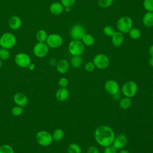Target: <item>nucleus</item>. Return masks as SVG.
<instances>
[{
  "instance_id": "nucleus-1",
  "label": "nucleus",
  "mask_w": 153,
  "mask_h": 153,
  "mask_svg": "<svg viewBox=\"0 0 153 153\" xmlns=\"http://www.w3.org/2000/svg\"><path fill=\"white\" fill-rule=\"evenodd\" d=\"M115 136L112 128L106 125L98 126L94 131V137L96 143L103 147L112 145Z\"/></svg>"
},
{
  "instance_id": "nucleus-2",
  "label": "nucleus",
  "mask_w": 153,
  "mask_h": 153,
  "mask_svg": "<svg viewBox=\"0 0 153 153\" xmlns=\"http://www.w3.org/2000/svg\"><path fill=\"white\" fill-rule=\"evenodd\" d=\"M16 37L11 32H7L4 33L0 38V46L6 49L12 48L16 44Z\"/></svg>"
},
{
  "instance_id": "nucleus-3",
  "label": "nucleus",
  "mask_w": 153,
  "mask_h": 153,
  "mask_svg": "<svg viewBox=\"0 0 153 153\" xmlns=\"http://www.w3.org/2000/svg\"><path fill=\"white\" fill-rule=\"evenodd\" d=\"M138 91V85L134 81H128L123 84L121 87V93L124 96L128 97H134Z\"/></svg>"
},
{
  "instance_id": "nucleus-4",
  "label": "nucleus",
  "mask_w": 153,
  "mask_h": 153,
  "mask_svg": "<svg viewBox=\"0 0 153 153\" xmlns=\"http://www.w3.org/2000/svg\"><path fill=\"white\" fill-rule=\"evenodd\" d=\"M37 143L42 146H48L53 142L52 134L46 130H41L36 133L35 136Z\"/></svg>"
},
{
  "instance_id": "nucleus-5",
  "label": "nucleus",
  "mask_w": 153,
  "mask_h": 153,
  "mask_svg": "<svg viewBox=\"0 0 153 153\" xmlns=\"http://www.w3.org/2000/svg\"><path fill=\"white\" fill-rule=\"evenodd\" d=\"M133 21L128 16H123L120 17L117 22V27L119 32L125 33H128L132 28Z\"/></svg>"
},
{
  "instance_id": "nucleus-6",
  "label": "nucleus",
  "mask_w": 153,
  "mask_h": 153,
  "mask_svg": "<svg viewBox=\"0 0 153 153\" xmlns=\"http://www.w3.org/2000/svg\"><path fill=\"white\" fill-rule=\"evenodd\" d=\"M69 52L72 56H81L85 50V45L80 40L73 39L68 45Z\"/></svg>"
},
{
  "instance_id": "nucleus-7",
  "label": "nucleus",
  "mask_w": 153,
  "mask_h": 153,
  "mask_svg": "<svg viewBox=\"0 0 153 153\" xmlns=\"http://www.w3.org/2000/svg\"><path fill=\"white\" fill-rule=\"evenodd\" d=\"M93 62L96 68L100 69H105L109 66L110 62L109 57L106 54L100 53L94 57Z\"/></svg>"
},
{
  "instance_id": "nucleus-8",
  "label": "nucleus",
  "mask_w": 153,
  "mask_h": 153,
  "mask_svg": "<svg viewBox=\"0 0 153 153\" xmlns=\"http://www.w3.org/2000/svg\"><path fill=\"white\" fill-rule=\"evenodd\" d=\"M48 51L49 47L45 42H38L33 48V53L34 55L39 58L46 56Z\"/></svg>"
},
{
  "instance_id": "nucleus-9",
  "label": "nucleus",
  "mask_w": 153,
  "mask_h": 153,
  "mask_svg": "<svg viewBox=\"0 0 153 153\" xmlns=\"http://www.w3.org/2000/svg\"><path fill=\"white\" fill-rule=\"evenodd\" d=\"M14 62L18 66L22 68H26L30 64L31 59L27 54L21 52L16 55L14 57Z\"/></svg>"
},
{
  "instance_id": "nucleus-10",
  "label": "nucleus",
  "mask_w": 153,
  "mask_h": 153,
  "mask_svg": "<svg viewBox=\"0 0 153 153\" xmlns=\"http://www.w3.org/2000/svg\"><path fill=\"white\" fill-rule=\"evenodd\" d=\"M48 46L52 48H57L60 47L63 43L62 37L57 33H51L48 35L45 41Z\"/></svg>"
},
{
  "instance_id": "nucleus-11",
  "label": "nucleus",
  "mask_w": 153,
  "mask_h": 153,
  "mask_svg": "<svg viewBox=\"0 0 153 153\" xmlns=\"http://www.w3.org/2000/svg\"><path fill=\"white\" fill-rule=\"evenodd\" d=\"M85 28L79 24L74 25L71 29L70 35L73 39L81 40L85 34Z\"/></svg>"
},
{
  "instance_id": "nucleus-12",
  "label": "nucleus",
  "mask_w": 153,
  "mask_h": 153,
  "mask_svg": "<svg viewBox=\"0 0 153 153\" xmlns=\"http://www.w3.org/2000/svg\"><path fill=\"white\" fill-rule=\"evenodd\" d=\"M104 88H105V91L108 93H109L112 96L118 93L120 89L118 83L114 79L107 80L105 82Z\"/></svg>"
},
{
  "instance_id": "nucleus-13",
  "label": "nucleus",
  "mask_w": 153,
  "mask_h": 153,
  "mask_svg": "<svg viewBox=\"0 0 153 153\" xmlns=\"http://www.w3.org/2000/svg\"><path fill=\"white\" fill-rule=\"evenodd\" d=\"M127 142V137L124 134H120L117 136H115L112 145L117 149H121L126 146Z\"/></svg>"
},
{
  "instance_id": "nucleus-14",
  "label": "nucleus",
  "mask_w": 153,
  "mask_h": 153,
  "mask_svg": "<svg viewBox=\"0 0 153 153\" xmlns=\"http://www.w3.org/2000/svg\"><path fill=\"white\" fill-rule=\"evenodd\" d=\"M13 100L16 105L25 107L28 103V98L24 93L22 92H17L15 93L13 96Z\"/></svg>"
},
{
  "instance_id": "nucleus-15",
  "label": "nucleus",
  "mask_w": 153,
  "mask_h": 153,
  "mask_svg": "<svg viewBox=\"0 0 153 153\" xmlns=\"http://www.w3.org/2000/svg\"><path fill=\"white\" fill-rule=\"evenodd\" d=\"M56 70L57 71L61 74H66L69 69L70 63L69 61L66 59H62L57 62L56 65Z\"/></svg>"
},
{
  "instance_id": "nucleus-16",
  "label": "nucleus",
  "mask_w": 153,
  "mask_h": 153,
  "mask_svg": "<svg viewBox=\"0 0 153 153\" xmlns=\"http://www.w3.org/2000/svg\"><path fill=\"white\" fill-rule=\"evenodd\" d=\"M8 25L11 29L17 30L22 26V22L19 16H13L8 19Z\"/></svg>"
},
{
  "instance_id": "nucleus-17",
  "label": "nucleus",
  "mask_w": 153,
  "mask_h": 153,
  "mask_svg": "<svg viewBox=\"0 0 153 153\" xmlns=\"http://www.w3.org/2000/svg\"><path fill=\"white\" fill-rule=\"evenodd\" d=\"M50 13L55 16H59L61 14L64 10V7L60 2H54L51 4L49 8Z\"/></svg>"
},
{
  "instance_id": "nucleus-18",
  "label": "nucleus",
  "mask_w": 153,
  "mask_h": 153,
  "mask_svg": "<svg viewBox=\"0 0 153 153\" xmlns=\"http://www.w3.org/2000/svg\"><path fill=\"white\" fill-rule=\"evenodd\" d=\"M112 44L114 46L118 47L121 46L124 41V35L123 33L120 32H115V33L111 36Z\"/></svg>"
},
{
  "instance_id": "nucleus-19",
  "label": "nucleus",
  "mask_w": 153,
  "mask_h": 153,
  "mask_svg": "<svg viewBox=\"0 0 153 153\" xmlns=\"http://www.w3.org/2000/svg\"><path fill=\"white\" fill-rule=\"evenodd\" d=\"M69 96V91L66 88L60 87L56 92V97L60 102L66 100Z\"/></svg>"
},
{
  "instance_id": "nucleus-20",
  "label": "nucleus",
  "mask_w": 153,
  "mask_h": 153,
  "mask_svg": "<svg viewBox=\"0 0 153 153\" xmlns=\"http://www.w3.org/2000/svg\"><path fill=\"white\" fill-rule=\"evenodd\" d=\"M142 22L143 25L147 27L153 26V12L146 13L143 17Z\"/></svg>"
},
{
  "instance_id": "nucleus-21",
  "label": "nucleus",
  "mask_w": 153,
  "mask_h": 153,
  "mask_svg": "<svg viewBox=\"0 0 153 153\" xmlns=\"http://www.w3.org/2000/svg\"><path fill=\"white\" fill-rule=\"evenodd\" d=\"M83 63L82 58L81 56H73L71 59L70 64L74 68H80Z\"/></svg>"
},
{
  "instance_id": "nucleus-22",
  "label": "nucleus",
  "mask_w": 153,
  "mask_h": 153,
  "mask_svg": "<svg viewBox=\"0 0 153 153\" xmlns=\"http://www.w3.org/2000/svg\"><path fill=\"white\" fill-rule=\"evenodd\" d=\"M131 100L130 97H123L120 99L119 102V106L122 109H127L131 106Z\"/></svg>"
},
{
  "instance_id": "nucleus-23",
  "label": "nucleus",
  "mask_w": 153,
  "mask_h": 153,
  "mask_svg": "<svg viewBox=\"0 0 153 153\" xmlns=\"http://www.w3.org/2000/svg\"><path fill=\"white\" fill-rule=\"evenodd\" d=\"M81 40L84 45L88 47L93 45L95 41L94 36L89 33H85Z\"/></svg>"
},
{
  "instance_id": "nucleus-24",
  "label": "nucleus",
  "mask_w": 153,
  "mask_h": 153,
  "mask_svg": "<svg viewBox=\"0 0 153 153\" xmlns=\"http://www.w3.org/2000/svg\"><path fill=\"white\" fill-rule=\"evenodd\" d=\"M68 153H81L82 149L80 145L76 143H70L67 148Z\"/></svg>"
},
{
  "instance_id": "nucleus-25",
  "label": "nucleus",
  "mask_w": 153,
  "mask_h": 153,
  "mask_svg": "<svg viewBox=\"0 0 153 153\" xmlns=\"http://www.w3.org/2000/svg\"><path fill=\"white\" fill-rule=\"evenodd\" d=\"M65 135V133L63 130L61 128H56L55 129L52 133V137L53 140L58 142L61 140Z\"/></svg>"
},
{
  "instance_id": "nucleus-26",
  "label": "nucleus",
  "mask_w": 153,
  "mask_h": 153,
  "mask_svg": "<svg viewBox=\"0 0 153 153\" xmlns=\"http://www.w3.org/2000/svg\"><path fill=\"white\" fill-rule=\"evenodd\" d=\"M35 36L38 42H45L48 36V34L45 30L40 29L36 33Z\"/></svg>"
},
{
  "instance_id": "nucleus-27",
  "label": "nucleus",
  "mask_w": 153,
  "mask_h": 153,
  "mask_svg": "<svg viewBox=\"0 0 153 153\" xmlns=\"http://www.w3.org/2000/svg\"><path fill=\"white\" fill-rule=\"evenodd\" d=\"M128 33L129 34V36L133 39H137L141 35L140 30L136 27H132Z\"/></svg>"
},
{
  "instance_id": "nucleus-28",
  "label": "nucleus",
  "mask_w": 153,
  "mask_h": 153,
  "mask_svg": "<svg viewBox=\"0 0 153 153\" xmlns=\"http://www.w3.org/2000/svg\"><path fill=\"white\" fill-rule=\"evenodd\" d=\"M0 153H14L13 148L8 144L0 145Z\"/></svg>"
},
{
  "instance_id": "nucleus-29",
  "label": "nucleus",
  "mask_w": 153,
  "mask_h": 153,
  "mask_svg": "<svg viewBox=\"0 0 153 153\" xmlns=\"http://www.w3.org/2000/svg\"><path fill=\"white\" fill-rule=\"evenodd\" d=\"M143 6L148 12H153V0H144Z\"/></svg>"
},
{
  "instance_id": "nucleus-30",
  "label": "nucleus",
  "mask_w": 153,
  "mask_h": 153,
  "mask_svg": "<svg viewBox=\"0 0 153 153\" xmlns=\"http://www.w3.org/2000/svg\"><path fill=\"white\" fill-rule=\"evenodd\" d=\"M10 56V51L8 49L1 48H0V59L2 60H6L9 59Z\"/></svg>"
},
{
  "instance_id": "nucleus-31",
  "label": "nucleus",
  "mask_w": 153,
  "mask_h": 153,
  "mask_svg": "<svg viewBox=\"0 0 153 153\" xmlns=\"http://www.w3.org/2000/svg\"><path fill=\"white\" fill-rule=\"evenodd\" d=\"M24 111V109L23 107L16 105L12 108L11 113L14 116H19L23 114Z\"/></svg>"
},
{
  "instance_id": "nucleus-32",
  "label": "nucleus",
  "mask_w": 153,
  "mask_h": 153,
  "mask_svg": "<svg viewBox=\"0 0 153 153\" xmlns=\"http://www.w3.org/2000/svg\"><path fill=\"white\" fill-rule=\"evenodd\" d=\"M103 33L105 35L108 36H112V35L115 33V29L114 28L111 26H106L104 28H103Z\"/></svg>"
},
{
  "instance_id": "nucleus-33",
  "label": "nucleus",
  "mask_w": 153,
  "mask_h": 153,
  "mask_svg": "<svg viewBox=\"0 0 153 153\" xmlns=\"http://www.w3.org/2000/svg\"><path fill=\"white\" fill-rule=\"evenodd\" d=\"M114 2V0H99L98 5L102 8H108L110 7Z\"/></svg>"
},
{
  "instance_id": "nucleus-34",
  "label": "nucleus",
  "mask_w": 153,
  "mask_h": 153,
  "mask_svg": "<svg viewBox=\"0 0 153 153\" xmlns=\"http://www.w3.org/2000/svg\"><path fill=\"white\" fill-rule=\"evenodd\" d=\"M96 66L93 62H88L84 65V69L87 72H91L94 71Z\"/></svg>"
},
{
  "instance_id": "nucleus-35",
  "label": "nucleus",
  "mask_w": 153,
  "mask_h": 153,
  "mask_svg": "<svg viewBox=\"0 0 153 153\" xmlns=\"http://www.w3.org/2000/svg\"><path fill=\"white\" fill-rule=\"evenodd\" d=\"M58 84H59V85L60 86V87L66 88V87L68 85L69 81L66 77H62L59 79Z\"/></svg>"
},
{
  "instance_id": "nucleus-36",
  "label": "nucleus",
  "mask_w": 153,
  "mask_h": 153,
  "mask_svg": "<svg viewBox=\"0 0 153 153\" xmlns=\"http://www.w3.org/2000/svg\"><path fill=\"white\" fill-rule=\"evenodd\" d=\"M61 4L64 7H71L75 3L76 0H60Z\"/></svg>"
},
{
  "instance_id": "nucleus-37",
  "label": "nucleus",
  "mask_w": 153,
  "mask_h": 153,
  "mask_svg": "<svg viewBox=\"0 0 153 153\" xmlns=\"http://www.w3.org/2000/svg\"><path fill=\"white\" fill-rule=\"evenodd\" d=\"M103 153H117V149L112 145L105 147Z\"/></svg>"
},
{
  "instance_id": "nucleus-38",
  "label": "nucleus",
  "mask_w": 153,
  "mask_h": 153,
  "mask_svg": "<svg viewBox=\"0 0 153 153\" xmlns=\"http://www.w3.org/2000/svg\"><path fill=\"white\" fill-rule=\"evenodd\" d=\"M87 153H100L98 148L96 146H90L87 149Z\"/></svg>"
},
{
  "instance_id": "nucleus-39",
  "label": "nucleus",
  "mask_w": 153,
  "mask_h": 153,
  "mask_svg": "<svg viewBox=\"0 0 153 153\" xmlns=\"http://www.w3.org/2000/svg\"><path fill=\"white\" fill-rule=\"evenodd\" d=\"M49 63L51 66H56V63H57V62L56 60V59L54 58H52L49 61Z\"/></svg>"
},
{
  "instance_id": "nucleus-40",
  "label": "nucleus",
  "mask_w": 153,
  "mask_h": 153,
  "mask_svg": "<svg viewBox=\"0 0 153 153\" xmlns=\"http://www.w3.org/2000/svg\"><path fill=\"white\" fill-rule=\"evenodd\" d=\"M148 52H149V54L150 56L153 57V44L149 47Z\"/></svg>"
},
{
  "instance_id": "nucleus-41",
  "label": "nucleus",
  "mask_w": 153,
  "mask_h": 153,
  "mask_svg": "<svg viewBox=\"0 0 153 153\" xmlns=\"http://www.w3.org/2000/svg\"><path fill=\"white\" fill-rule=\"evenodd\" d=\"M148 63L150 66L153 68V57H150V59H149V61H148Z\"/></svg>"
},
{
  "instance_id": "nucleus-42",
  "label": "nucleus",
  "mask_w": 153,
  "mask_h": 153,
  "mask_svg": "<svg viewBox=\"0 0 153 153\" xmlns=\"http://www.w3.org/2000/svg\"><path fill=\"white\" fill-rule=\"evenodd\" d=\"M118 153H130V152L128 150H127V149H120V151H119Z\"/></svg>"
},
{
  "instance_id": "nucleus-43",
  "label": "nucleus",
  "mask_w": 153,
  "mask_h": 153,
  "mask_svg": "<svg viewBox=\"0 0 153 153\" xmlns=\"http://www.w3.org/2000/svg\"><path fill=\"white\" fill-rule=\"evenodd\" d=\"M34 67H35V66H34V64H33V63H30V64L29 65V66H28L27 68H29V69H30V70H32V69H33Z\"/></svg>"
},
{
  "instance_id": "nucleus-44",
  "label": "nucleus",
  "mask_w": 153,
  "mask_h": 153,
  "mask_svg": "<svg viewBox=\"0 0 153 153\" xmlns=\"http://www.w3.org/2000/svg\"><path fill=\"white\" fill-rule=\"evenodd\" d=\"M65 11L66 12H69L71 11V7H65Z\"/></svg>"
},
{
  "instance_id": "nucleus-45",
  "label": "nucleus",
  "mask_w": 153,
  "mask_h": 153,
  "mask_svg": "<svg viewBox=\"0 0 153 153\" xmlns=\"http://www.w3.org/2000/svg\"><path fill=\"white\" fill-rule=\"evenodd\" d=\"M1 67H2V60L0 59V69H1Z\"/></svg>"
},
{
  "instance_id": "nucleus-46",
  "label": "nucleus",
  "mask_w": 153,
  "mask_h": 153,
  "mask_svg": "<svg viewBox=\"0 0 153 153\" xmlns=\"http://www.w3.org/2000/svg\"><path fill=\"white\" fill-rule=\"evenodd\" d=\"M152 98H153V91H152Z\"/></svg>"
}]
</instances>
